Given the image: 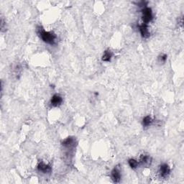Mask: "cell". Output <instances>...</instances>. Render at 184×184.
<instances>
[{"label":"cell","mask_w":184,"mask_h":184,"mask_svg":"<svg viewBox=\"0 0 184 184\" xmlns=\"http://www.w3.org/2000/svg\"><path fill=\"white\" fill-rule=\"evenodd\" d=\"M37 33L43 42L49 45H55L56 43V35L52 32L45 31L41 26H38L37 28Z\"/></svg>","instance_id":"1"},{"label":"cell","mask_w":184,"mask_h":184,"mask_svg":"<svg viewBox=\"0 0 184 184\" xmlns=\"http://www.w3.org/2000/svg\"><path fill=\"white\" fill-rule=\"evenodd\" d=\"M142 21H143V24L147 25V24L151 23V22L153 20V14H152L151 8H150V7H145L144 8L142 9Z\"/></svg>","instance_id":"2"},{"label":"cell","mask_w":184,"mask_h":184,"mask_svg":"<svg viewBox=\"0 0 184 184\" xmlns=\"http://www.w3.org/2000/svg\"><path fill=\"white\" fill-rule=\"evenodd\" d=\"M171 173V168L168 166V165L166 163L162 164L159 168V174L161 178H166L169 176Z\"/></svg>","instance_id":"3"},{"label":"cell","mask_w":184,"mask_h":184,"mask_svg":"<svg viewBox=\"0 0 184 184\" xmlns=\"http://www.w3.org/2000/svg\"><path fill=\"white\" fill-rule=\"evenodd\" d=\"M121 171L119 167H115L111 172V178H112L113 182L115 183H119L121 180Z\"/></svg>","instance_id":"4"},{"label":"cell","mask_w":184,"mask_h":184,"mask_svg":"<svg viewBox=\"0 0 184 184\" xmlns=\"http://www.w3.org/2000/svg\"><path fill=\"white\" fill-rule=\"evenodd\" d=\"M38 170L44 174H49L51 173L52 168L50 165L46 164L44 162H40L38 166Z\"/></svg>","instance_id":"5"},{"label":"cell","mask_w":184,"mask_h":184,"mask_svg":"<svg viewBox=\"0 0 184 184\" xmlns=\"http://www.w3.org/2000/svg\"><path fill=\"white\" fill-rule=\"evenodd\" d=\"M76 140L74 137H68L62 142V145L66 148H73L76 145Z\"/></svg>","instance_id":"6"},{"label":"cell","mask_w":184,"mask_h":184,"mask_svg":"<svg viewBox=\"0 0 184 184\" xmlns=\"http://www.w3.org/2000/svg\"><path fill=\"white\" fill-rule=\"evenodd\" d=\"M63 103V98L60 96L59 94H55L53 96V97L50 99V105L51 106L56 107L61 105Z\"/></svg>","instance_id":"7"},{"label":"cell","mask_w":184,"mask_h":184,"mask_svg":"<svg viewBox=\"0 0 184 184\" xmlns=\"http://www.w3.org/2000/svg\"><path fill=\"white\" fill-rule=\"evenodd\" d=\"M139 30L142 38H147L150 37V35H151V33H150V30H149L148 27H147V25H145V24L142 23L141 25H139Z\"/></svg>","instance_id":"8"},{"label":"cell","mask_w":184,"mask_h":184,"mask_svg":"<svg viewBox=\"0 0 184 184\" xmlns=\"http://www.w3.org/2000/svg\"><path fill=\"white\" fill-rule=\"evenodd\" d=\"M151 158L149 156H147V155H143L140 157V163L142 164V166H147L151 163Z\"/></svg>","instance_id":"9"},{"label":"cell","mask_w":184,"mask_h":184,"mask_svg":"<svg viewBox=\"0 0 184 184\" xmlns=\"http://www.w3.org/2000/svg\"><path fill=\"white\" fill-rule=\"evenodd\" d=\"M113 56V53L110 51V50H107L104 53L102 56V60L105 62H110Z\"/></svg>","instance_id":"10"},{"label":"cell","mask_w":184,"mask_h":184,"mask_svg":"<svg viewBox=\"0 0 184 184\" xmlns=\"http://www.w3.org/2000/svg\"><path fill=\"white\" fill-rule=\"evenodd\" d=\"M152 122H153V120H152L151 116H146V117H145L143 118V120H142V125H143V127H149V126L152 124Z\"/></svg>","instance_id":"11"},{"label":"cell","mask_w":184,"mask_h":184,"mask_svg":"<svg viewBox=\"0 0 184 184\" xmlns=\"http://www.w3.org/2000/svg\"><path fill=\"white\" fill-rule=\"evenodd\" d=\"M128 164H129V166L131 168L136 169L137 168H138V166H139L140 162H138L137 160L131 158L128 161Z\"/></svg>","instance_id":"12"},{"label":"cell","mask_w":184,"mask_h":184,"mask_svg":"<svg viewBox=\"0 0 184 184\" xmlns=\"http://www.w3.org/2000/svg\"><path fill=\"white\" fill-rule=\"evenodd\" d=\"M167 59H168V56H167L166 54H162L161 55L159 56V61L160 63H163V64H165L166 62Z\"/></svg>","instance_id":"13"}]
</instances>
